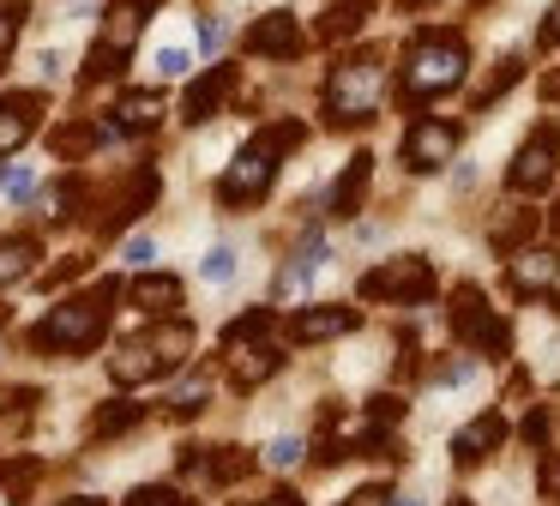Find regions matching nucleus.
Wrapping results in <instances>:
<instances>
[{
  "mask_svg": "<svg viewBox=\"0 0 560 506\" xmlns=\"http://www.w3.org/2000/svg\"><path fill=\"white\" fill-rule=\"evenodd\" d=\"M319 265H326V235H319V229H307V235H302V248H295V260L278 272V296H302V289H307V277H314Z\"/></svg>",
  "mask_w": 560,
  "mask_h": 506,
  "instance_id": "nucleus-20",
  "label": "nucleus"
},
{
  "mask_svg": "<svg viewBox=\"0 0 560 506\" xmlns=\"http://www.w3.org/2000/svg\"><path fill=\"white\" fill-rule=\"evenodd\" d=\"M37 67H43V79H55V72L67 67V55H61V48H43V55H37Z\"/></svg>",
  "mask_w": 560,
  "mask_h": 506,
  "instance_id": "nucleus-47",
  "label": "nucleus"
},
{
  "mask_svg": "<svg viewBox=\"0 0 560 506\" xmlns=\"http://www.w3.org/2000/svg\"><path fill=\"white\" fill-rule=\"evenodd\" d=\"M458 506H464V501H458Z\"/></svg>",
  "mask_w": 560,
  "mask_h": 506,
  "instance_id": "nucleus-55",
  "label": "nucleus"
},
{
  "mask_svg": "<svg viewBox=\"0 0 560 506\" xmlns=\"http://www.w3.org/2000/svg\"><path fill=\"white\" fill-rule=\"evenodd\" d=\"M434 296V265L422 260V253H404V260H386L380 272L362 277V301H404V308H416V301Z\"/></svg>",
  "mask_w": 560,
  "mask_h": 506,
  "instance_id": "nucleus-6",
  "label": "nucleus"
},
{
  "mask_svg": "<svg viewBox=\"0 0 560 506\" xmlns=\"http://www.w3.org/2000/svg\"><path fill=\"white\" fill-rule=\"evenodd\" d=\"M470 373H476V361H446V368H434V380L440 386H464Z\"/></svg>",
  "mask_w": 560,
  "mask_h": 506,
  "instance_id": "nucleus-42",
  "label": "nucleus"
},
{
  "mask_svg": "<svg viewBox=\"0 0 560 506\" xmlns=\"http://www.w3.org/2000/svg\"><path fill=\"white\" fill-rule=\"evenodd\" d=\"M242 48L259 60H290V55H302V24H295V12H266L242 36Z\"/></svg>",
  "mask_w": 560,
  "mask_h": 506,
  "instance_id": "nucleus-11",
  "label": "nucleus"
},
{
  "mask_svg": "<svg viewBox=\"0 0 560 506\" xmlns=\"http://www.w3.org/2000/svg\"><path fill=\"white\" fill-rule=\"evenodd\" d=\"M43 476V458H19V464H0V494H13V501H25L31 482Z\"/></svg>",
  "mask_w": 560,
  "mask_h": 506,
  "instance_id": "nucleus-30",
  "label": "nucleus"
},
{
  "mask_svg": "<svg viewBox=\"0 0 560 506\" xmlns=\"http://www.w3.org/2000/svg\"><path fill=\"white\" fill-rule=\"evenodd\" d=\"M542 96H548V103H560V72H548V79H542Z\"/></svg>",
  "mask_w": 560,
  "mask_h": 506,
  "instance_id": "nucleus-49",
  "label": "nucleus"
},
{
  "mask_svg": "<svg viewBox=\"0 0 560 506\" xmlns=\"http://www.w3.org/2000/svg\"><path fill=\"white\" fill-rule=\"evenodd\" d=\"M548 296H555V308H560V277H555V289H548Z\"/></svg>",
  "mask_w": 560,
  "mask_h": 506,
  "instance_id": "nucleus-52",
  "label": "nucleus"
},
{
  "mask_svg": "<svg viewBox=\"0 0 560 506\" xmlns=\"http://www.w3.org/2000/svg\"><path fill=\"white\" fill-rule=\"evenodd\" d=\"M446 325H452V337H458L464 349H482V356H506L512 349V325L488 308V296L476 284H464L458 296H452Z\"/></svg>",
  "mask_w": 560,
  "mask_h": 506,
  "instance_id": "nucleus-5",
  "label": "nucleus"
},
{
  "mask_svg": "<svg viewBox=\"0 0 560 506\" xmlns=\"http://www.w3.org/2000/svg\"><path fill=\"white\" fill-rule=\"evenodd\" d=\"M302 452L307 446L302 440H290V434H278V440L266 446V464H278V470H290V464H302Z\"/></svg>",
  "mask_w": 560,
  "mask_h": 506,
  "instance_id": "nucleus-37",
  "label": "nucleus"
},
{
  "mask_svg": "<svg viewBox=\"0 0 560 506\" xmlns=\"http://www.w3.org/2000/svg\"><path fill=\"white\" fill-rule=\"evenodd\" d=\"M404 422V398H392V392H380V398H368V428H398Z\"/></svg>",
  "mask_w": 560,
  "mask_h": 506,
  "instance_id": "nucleus-35",
  "label": "nucleus"
},
{
  "mask_svg": "<svg viewBox=\"0 0 560 506\" xmlns=\"http://www.w3.org/2000/svg\"><path fill=\"white\" fill-rule=\"evenodd\" d=\"M199 277H206V284H230V277H235V248H230V241H218V248L199 260Z\"/></svg>",
  "mask_w": 560,
  "mask_h": 506,
  "instance_id": "nucleus-34",
  "label": "nucleus"
},
{
  "mask_svg": "<svg viewBox=\"0 0 560 506\" xmlns=\"http://www.w3.org/2000/svg\"><path fill=\"white\" fill-rule=\"evenodd\" d=\"M555 163H560V127L548 120V127H536L530 139L518 145V157H512V169H506V187L512 193H542L548 181H555Z\"/></svg>",
  "mask_w": 560,
  "mask_h": 506,
  "instance_id": "nucleus-7",
  "label": "nucleus"
},
{
  "mask_svg": "<svg viewBox=\"0 0 560 506\" xmlns=\"http://www.w3.org/2000/svg\"><path fill=\"white\" fill-rule=\"evenodd\" d=\"M31 265H37V241H31V235H7V241H0V289L19 284V277H31Z\"/></svg>",
  "mask_w": 560,
  "mask_h": 506,
  "instance_id": "nucleus-25",
  "label": "nucleus"
},
{
  "mask_svg": "<svg viewBox=\"0 0 560 506\" xmlns=\"http://www.w3.org/2000/svg\"><path fill=\"white\" fill-rule=\"evenodd\" d=\"M302 139H307L302 120H271V127H259L254 139L242 145V157L223 169L218 199H223V205H259V199L271 193V181H278V157H290Z\"/></svg>",
  "mask_w": 560,
  "mask_h": 506,
  "instance_id": "nucleus-2",
  "label": "nucleus"
},
{
  "mask_svg": "<svg viewBox=\"0 0 560 506\" xmlns=\"http://www.w3.org/2000/svg\"><path fill=\"white\" fill-rule=\"evenodd\" d=\"M398 506H416V501H398Z\"/></svg>",
  "mask_w": 560,
  "mask_h": 506,
  "instance_id": "nucleus-53",
  "label": "nucleus"
},
{
  "mask_svg": "<svg viewBox=\"0 0 560 506\" xmlns=\"http://www.w3.org/2000/svg\"><path fill=\"white\" fill-rule=\"evenodd\" d=\"M163 115V91H127L121 103H115V127L121 133H151Z\"/></svg>",
  "mask_w": 560,
  "mask_h": 506,
  "instance_id": "nucleus-22",
  "label": "nucleus"
},
{
  "mask_svg": "<svg viewBox=\"0 0 560 506\" xmlns=\"http://www.w3.org/2000/svg\"><path fill=\"white\" fill-rule=\"evenodd\" d=\"M530 235H536V211H512V217H500V223H494V253H518Z\"/></svg>",
  "mask_w": 560,
  "mask_h": 506,
  "instance_id": "nucleus-28",
  "label": "nucleus"
},
{
  "mask_svg": "<svg viewBox=\"0 0 560 506\" xmlns=\"http://www.w3.org/2000/svg\"><path fill=\"white\" fill-rule=\"evenodd\" d=\"M158 72H163V79H175V72H187V55H182V48H163V55H158Z\"/></svg>",
  "mask_w": 560,
  "mask_h": 506,
  "instance_id": "nucleus-46",
  "label": "nucleus"
},
{
  "mask_svg": "<svg viewBox=\"0 0 560 506\" xmlns=\"http://www.w3.org/2000/svg\"><path fill=\"white\" fill-rule=\"evenodd\" d=\"M85 253H67V260L61 265H49V272H43V289H55V284H67V277H79V272H85Z\"/></svg>",
  "mask_w": 560,
  "mask_h": 506,
  "instance_id": "nucleus-40",
  "label": "nucleus"
},
{
  "mask_svg": "<svg viewBox=\"0 0 560 506\" xmlns=\"http://www.w3.org/2000/svg\"><path fill=\"white\" fill-rule=\"evenodd\" d=\"M37 96H0V157L19 151L31 139V120H37Z\"/></svg>",
  "mask_w": 560,
  "mask_h": 506,
  "instance_id": "nucleus-21",
  "label": "nucleus"
},
{
  "mask_svg": "<svg viewBox=\"0 0 560 506\" xmlns=\"http://www.w3.org/2000/svg\"><path fill=\"white\" fill-rule=\"evenodd\" d=\"M271 332V308H247L242 320L223 325V344H242V337H266Z\"/></svg>",
  "mask_w": 560,
  "mask_h": 506,
  "instance_id": "nucleus-32",
  "label": "nucleus"
},
{
  "mask_svg": "<svg viewBox=\"0 0 560 506\" xmlns=\"http://www.w3.org/2000/svg\"><path fill=\"white\" fill-rule=\"evenodd\" d=\"M355 325H362L355 308H302L290 320V337L295 344H326V337H343V332H355Z\"/></svg>",
  "mask_w": 560,
  "mask_h": 506,
  "instance_id": "nucleus-16",
  "label": "nucleus"
},
{
  "mask_svg": "<svg viewBox=\"0 0 560 506\" xmlns=\"http://www.w3.org/2000/svg\"><path fill=\"white\" fill-rule=\"evenodd\" d=\"M500 440H506V422H500V410H482L476 422H464V428H458V440H452V458H458V470H476Z\"/></svg>",
  "mask_w": 560,
  "mask_h": 506,
  "instance_id": "nucleus-15",
  "label": "nucleus"
},
{
  "mask_svg": "<svg viewBox=\"0 0 560 506\" xmlns=\"http://www.w3.org/2000/svg\"><path fill=\"white\" fill-rule=\"evenodd\" d=\"M121 260L133 265V272H151V260H158V241H151V235H133V241H127Z\"/></svg>",
  "mask_w": 560,
  "mask_h": 506,
  "instance_id": "nucleus-39",
  "label": "nucleus"
},
{
  "mask_svg": "<svg viewBox=\"0 0 560 506\" xmlns=\"http://www.w3.org/2000/svg\"><path fill=\"white\" fill-rule=\"evenodd\" d=\"M518 79H524V60H518V55H506V60H500V67L488 72V79L476 84V91H470V108H476V115H482V108H494L500 96H506L512 84H518Z\"/></svg>",
  "mask_w": 560,
  "mask_h": 506,
  "instance_id": "nucleus-23",
  "label": "nucleus"
},
{
  "mask_svg": "<svg viewBox=\"0 0 560 506\" xmlns=\"http://www.w3.org/2000/svg\"><path fill=\"white\" fill-rule=\"evenodd\" d=\"M343 506H392V494L380 488V482H368V488H355V494H350V501H343Z\"/></svg>",
  "mask_w": 560,
  "mask_h": 506,
  "instance_id": "nucleus-43",
  "label": "nucleus"
},
{
  "mask_svg": "<svg viewBox=\"0 0 560 506\" xmlns=\"http://www.w3.org/2000/svg\"><path fill=\"white\" fill-rule=\"evenodd\" d=\"M464 67H470V48H464L458 31H422L410 43V55H404L398 96L416 108V103H428V96L452 91V84L464 79Z\"/></svg>",
  "mask_w": 560,
  "mask_h": 506,
  "instance_id": "nucleus-3",
  "label": "nucleus"
},
{
  "mask_svg": "<svg viewBox=\"0 0 560 506\" xmlns=\"http://www.w3.org/2000/svg\"><path fill=\"white\" fill-rule=\"evenodd\" d=\"M235 84H242V72H235V67H211V72H199V79L187 84V96H182V120H187V127H206V120L235 96Z\"/></svg>",
  "mask_w": 560,
  "mask_h": 506,
  "instance_id": "nucleus-10",
  "label": "nucleus"
},
{
  "mask_svg": "<svg viewBox=\"0 0 560 506\" xmlns=\"http://www.w3.org/2000/svg\"><path fill=\"white\" fill-rule=\"evenodd\" d=\"M55 506H103V501H91V494H73V501H55Z\"/></svg>",
  "mask_w": 560,
  "mask_h": 506,
  "instance_id": "nucleus-51",
  "label": "nucleus"
},
{
  "mask_svg": "<svg viewBox=\"0 0 560 506\" xmlns=\"http://www.w3.org/2000/svg\"><path fill=\"white\" fill-rule=\"evenodd\" d=\"M139 416H145V404H103L97 416H91V434H97V440H109V434H127Z\"/></svg>",
  "mask_w": 560,
  "mask_h": 506,
  "instance_id": "nucleus-29",
  "label": "nucleus"
},
{
  "mask_svg": "<svg viewBox=\"0 0 560 506\" xmlns=\"http://www.w3.org/2000/svg\"><path fill=\"white\" fill-rule=\"evenodd\" d=\"M170 373V356L158 349V337H127L121 349L109 356V380L115 386H151V380H163Z\"/></svg>",
  "mask_w": 560,
  "mask_h": 506,
  "instance_id": "nucleus-9",
  "label": "nucleus"
},
{
  "mask_svg": "<svg viewBox=\"0 0 560 506\" xmlns=\"http://www.w3.org/2000/svg\"><path fill=\"white\" fill-rule=\"evenodd\" d=\"M158 7H163V0H115L109 19H103V43H109V48H127V55H133L139 24H145V12H158Z\"/></svg>",
  "mask_w": 560,
  "mask_h": 506,
  "instance_id": "nucleus-19",
  "label": "nucleus"
},
{
  "mask_svg": "<svg viewBox=\"0 0 560 506\" xmlns=\"http://www.w3.org/2000/svg\"><path fill=\"white\" fill-rule=\"evenodd\" d=\"M13 36H19V0H7V7H0V67L13 55Z\"/></svg>",
  "mask_w": 560,
  "mask_h": 506,
  "instance_id": "nucleus-38",
  "label": "nucleus"
},
{
  "mask_svg": "<svg viewBox=\"0 0 560 506\" xmlns=\"http://www.w3.org/2000/svg\"><path fill=\"white\" fill-rule=\"evenodd\" d=\"M259 506H302L295 494H271V501H259Z\"/></svg>",
  "mask_w": 560,
  "mask_h": 506,
  "instance_id": "nucleus-50",
  "label": "nucleus"
},
{
  "mask_svg": "<svg viewBox=\"0 0 560 506\" xmlns=\"http://www.w3.org/2000/svg\"><path fill=\"white\" fill-rule=\"evenodd\" d=\"M127 506H199V501H187L182 488H170V482H145V488L127 494Z\"/></svg>",
  "mask_w": 560,
  "mask_h": 506,
  "instance_id": "nucleus-33",
  "label": "nucleus"
},
{
  "mask_svg": "<svg viewBox=\"0 0 560 506\" xmlns=\"http://www.w3.org/2000/svg\"><path fill=\"white\" fill-rule=\"evenodd\" d=\"M158 187H163V181H158V169H151V163H145V169H133V175L121 181V193H115V199L103 205V217H91V223H97V235H109V229H121L127 217H139L151 199H158Z\"/></svg>",
  "mask_w": 560,
  "mask_h": 506,
  "instance_id": "nucleus-12",
  "label": "nucleus"
},
{
  "mask_svg": "<svg viewBox=\"0 0 560 506\" xmlns=\"http://www.w3.org/2000/svg\"><path fill=\"white\" fill-rule=\"evenodd\" d=\"M368 19V7H355V0H331V12L319 19V43H343V36H355Z\"/></svg>",
  "mask_w": 560,
  "mask_h": 506,
  "instance_id": "nucleus-27",
  "label": "nucleus"
},
{
  "mask_svg": "<svg viewBox=\"0 0 560 506\" xmlns=\"http://www.w3.org/2000/svg\"><path fill=\"white\" fill-rule=\"evenodd\" d=\"M542 434H548V416H542V410H536V416H524V440L542 446Z\"/></svg>",
  "mask_w": 560,
  "mask_h": 506,
  "instance_id": "nucleus-48",
  "label": "nucleus"
},
{
  "mask_svg": "<svg viewBox=\"0 0 560 506\" xmlns=\"http://www.w3.org/2000/svg\"><path fill=\"white\" fill-rule=\"evenodd\" d=\"M121 67H127V48H109L97 36L91 55H85V67H79V79H85V84H109V79H121Z\"/></svg>",
  "mask_w": 560,
  "mask_h": 506,
  "instance_id": "nucleus-26",
  "label": "nucleus"
},
{
  "mask_svg": "<svg viewBox=\"0 0 560 506\" xmlns=\"http://www.w3.org/2000/svg\"><path fill=\"white\" fill-rule=\"evenodd\" d=\"M368 181H374V157L368 151H355L350 163H343V175L331 181V217H355L362 211V199H368Z\"/></svg>",
  "mask_w": 560,
  "mask_h": 506,
  "instance_id": "nucleus-17",
  "label": "nucleus"
},
{
  "mask_svg": "<svg viewBox=\"0 0 560 506\" xmlns=\"http://www.w3.org/2000/svg\"><path fill=\"white\" fill-rule=\"evenodd\" d=\"M133 301H139V313H151V320H170V313L182 308V277H170V272H139V277H133Z\"/></svg>",
  "mask_w": 560,
  "mask_h": 506,
  "instance_id": "nucleus-18",
  "label": "nucleus"
},
{
  "mask_svg": "<svg viewBox=\"0 0 560 506\" xmlns=\"http://www.w3.org/2000/svg\"><path fill=\"white\" fill-rule=\"evenodd\" d=\"M206 392H211V386H206V373H194V386H182L170 410H175L182 422H187V416H199V410H206Z\"/></svg>",
  "mask_w": 560,
  "mask_h": 506,
  "instance_id": "nucleus-36",
  "label": "nucleus"
},
{
  "mask_svg": "<svg viewBox=\"0 0 560 506\" xmlns=\"http://www.w3.org/2000/svg\"><path fill=\"white\" fill-rule=\"evenodd\" d=\"M542 494H548V501H560V452L542 458Z\"/></svg>",
  "mask_w": 560,
  "mask_h": 506,
  "instance_id": "nucleus-44",
  "label": "nucleus"
},
{
  "mask_svg": "<svg viewBox=\"0 0 560 506\" xmlns=\"http://www.w3.org/2000/svg\"><path fill=\"white\" fill-rule=\"evenodd\" d=\"M31 193H37V175H31V169H13V175H7V199H31Z\"/></svg>",
  "mask_w": 560,
  "mask_h": 506,
  "instance_id": "nucleus-41",
  "label": "nucleus"
},
{
  "mask_svg": "<svg viewBox=\"0 0 560 506\" xmlns=\"http://www.w3.org/2000/svg\"><path fill=\"white\" fill-rule=\"evenodd\" d=\"M452 151H458V127H452V120H416V127L404 133V163H410L416 175L446 169Z\"/></svg>",
  "mask_w": 560,
  "mask_h": 506,
  "instance_id": "nucleus-8",
  "label": "nucleus"
},
{
  "mask_svg": "<svg viewBox=\"0 0 560 506\" xmlns=\"http://www.w3.org/2000/svg\"><path fill=\"white\" fill-rule=\"evenodd\" d=\"M380 84H386L380 55L343 60V67L331 72V84H326V120H331V127H368L374 108H380Z\"/></svg>",
  "mask_w": 560,
  "mask_h": 506,
  "instance_id": "nucleus-4",
  "label": "nucleus"
},
{
  "mask_svg": "<svg viewBox=\"0 0 560 506\" xmlns=\"http://www.w3.org/2000/svg\"><path fill=\"white\" fill-rule=\"evenodd\" d=\"M97 145H103V127H97V120H67V127L49 133V151H55V157H91Z\"/></svg>",
  "mask_w": 560,
  "mask_h": 506,
  "instance_id": "nucleus-24",
  "label": "nucleus"
},
{
  "mask_svg": "<svg viewBox=\"0 0 560 506\" xmlns=\"http://www.w3.org/2000/svg\"><path fill=\"white\" fill-rule=\"evenodd\" d=\"M223 356H230L235 386H266L271 373L283 368V349H278V344H266V337H242V344H223Z\"/></svg>",
  "mask_w": 560,
  "mask_h": 506,
  "instance_id": "nucleus-13",
  "label": "nucleus"
},
{
  "mask_svg": "<svg viewBox=\"0 0 560 506\" xmlns=\"http://www.w3.org/2000/svg\"><path fill=\"white\" fill-rule=\"evenodd\" d=\"M247 470H254V452H242V446H218L211 452V482H235Z\"/></svg>",
  "mask_w": 560,
  "mask_h": 506,
  "instance_id": "nucleus-31",
  "label": "nucleus"
},
{
  "mask_svg": "<svg viewBox=\"0 0 560 506\" xmlns=\"http://www.w3.org/2000/svg\"><path fill=\"white\" fill-rule=\"evenodd\" d=\"M115 296H121V277H103L97 289L49 308V320L31 332V349H43V356H85V349H97V337L109 332Z\"/></svg>",
  "mask_w": 560,
  "mask_h": 506,
  "instance_id": "nucleus-1",
  "label": "nucleus"
},
{
  "mask_svg": "<svg viewBox=\"0 0 560 506\" xmlns=\"http://www.w3.org/2000/svg\"><path fill=\"white\" fill-rule=\"evenodd\" d=\"M355 7H368V0H355Z\"/></svg>",
  "mask_w": 560,
  "mask_h": 506,
  "instance_id": "nucleus-54",
  "label": "nucleus"
},
{
  "mask_svg": "<svg viewBox=\"0 0 560 506\" xmlns=\"http://www.w3.org/2000/svg\"><path fill=\"white\" fill-rule=\"evenodd\" d=\"M506 277H512V296H548L555 277H560V253L518 248V253H512V265H506Z\"/></svg>",
  "mask_w": 560,
  "mask_h": 506,
  "instance_id": "nucleus-14",
  "label": "nucleus"
},
{
  "mask_svg": "<svg viewBox=\"0 0 560 506\" xmlns=\"http://www.w3.org/2000/svg\"><path fill=\"white\" fill-rule=\"evenodd\" d=\"M536 43H542V48H555V43H560V0L548 7V19H542V31H536Z\"/></svg>",
  "mask_w": 560,
  "mask_h": 506,
  "instance_id": "nucleus-45",
  "label": "nucleus"
}]
</instances>
